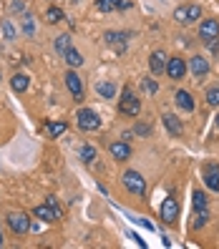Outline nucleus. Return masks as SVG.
<instances>
[{
  "mask_svg": "<svg viewBox=\"0 0 219 249\" xmlns=\"http://www.w3.org/2000/svg\"><path fill=\"white\" fill-rule=\"evenodd\" d=\"M106 43H109V46H113V48H124L126 46V36L124 33H106Z\"/></svg>",
  "mask_w": 219,
  "mask_h": 249,
  "instance_id": "nucleus-20",
  "label": "nucleus"
},
{
  "mask_svg": "<svg viewBox=\"0 0 219 249\" xmlns=\"http://www.w3.org/2000/svg\"><path fill=\"white\" fill-rule=\"evenodd\" d=\"M96 91H98L101 98H113V96H116V86H113L111 81H104V83L96 86Z\"/></svg>",
  "mask_w": 219,
  "mask_h": 249,
  "instance_id": "nucleus-18",
  "label": "nucleus"
},
{
  "mask_svg": "<svg viewBox=\"0 0 219 249\" xmlns=\"http://www.w3.org/2000/svg\"><path fill=\"white\" fill-rule=\"evenodd\" d=\"M33 28H36V25H33V16H25V20H23V31L31 36V33H33Z\"/></svg>",
  "mask_w": 219,
  "mask_h": 249,
  "instance_id": "nucleus-30",
  "label": "nucleus"
},
{
  "mask_svg": "<svg viewBox=\"0 0 219 249\" xmlns=\"http://www.w3.org/2000/svg\"><path fill=\"white\" fill-rule=\"evenodd\" d=\"M3 33H5V38H8V40L16 38V28L10 25V20H3Z\"/></svg>",
  "mask_w": 219,
  "mask_h": 249,
  "instance_id": "nucleus-28",
  "label": "nucleus"
},
{
  "mask_svg": "<svg viewBox=\"0 0 219 249\" xmlns=\"http://www.w3.org/2000/svg\"><path fill=\"white\" fill-rule=\"evenodd\" d=\"M139 111H141V101L126 89V91H124V98H121V113H126V116H139Z\"/></svg>",
  "mask_w": 219,
  "mask_h": 249,
  "instance_id": "nucleus-6",
  "label": "nucleus"
},
{
  "mask_svg": "<svg viewBox=\"0 0 219 249\" xmlns=\"http://www.w3.org/2000/svg\"><path fill=\"white\" fill-rule=\"evenodd\" d=\"M13 10H25V3L23 0H13Z\"/></svg>",
  "mask_w": 219,
  "mask_h": 249,
  "instance_id": "nucleus-32",
  "label": "nucleus"
},
{
  "mask_svg": "<svg viewBox=\"0 0 219 249\" xmlns=\"http://www.w3.org/2000/svg\"><path fill=\"white\" fill-rule=\"evenodd\" d=\"M96 8H98L101 13H111V10H116V0H98Z\"/></svg>",
  "mask_w": 219,
  "mask_h": 249,
  "instance_id": "nucleus-25",
  "label": "nucleus"
},
{
  "mask_svg": "<svg viewBox=\"0 0 219 249\" xmlns=\"http://www.w3.org/2000/svg\"><path fill=\"white\" fill-rule=\"evenodd\" d=\"M121 181H124V186L128 189L131 194H144L146 192V181H144V177L139 171H126Z\"/></svg>",
  "mask_w": 219,
  "mask_h": 249,
  "instance_id": "nucleus-3",
  "label": "nucleus"
},
{
  "mask_svg": "<svg viewBox=\"0 0 219 249\" xmlns=\"http://www.w3.org/2000/svg\"><path fill=\"white\" fill-rule=\"evenodd\" d=\"M46 131L51 136H61V134H66V124L61 121V124H46Z\"/></svg>",
  "mask_w": 219,
  "mask_h": 249,
  "instance_id": "nucleus-23",
  "label": "nucleus"
},
{
  "mask_svg": "<svg viewBox=\"0 0 219 249\" xmlns=\"http://www.w3.org/2000/svg\"><path fill=\"white\" fill-rule=\"evenodd\" d=\"M194 209H207V196L201 192H194Z\"/></svg>",
  "mask_w": 219,
  "mask_h": 249,
  "instance_id": "nucleus-26",
  "label": "nucleus"
},
{
  "mask_svg": "<svg viewBox=\"0 0 219 249\" xmlns=\"http://www.w3.org/2000/svg\"><path fill=\"white\" fill-rule=\"evenodd\" d=\"M174 101H177V106H179L182 111H194V101H192V96H189L186 91H177Z\"/></svg>",
  "mask_w": 219,
  "mask_h": 249,
  "instance_id": "nucleus-16",
  "label": "nucleus"
},
{
  "mask_svg": "<svg viewBox=\"0 0 219 249\" xmlns=\"http://www.w3.org/2000/svg\"><path fill=\"white\" fill-rule=\"evenodd\" d=\"M10 86H13V91L23 93L28 89V76H25V73H16V76L10 78Z\"/></svg>",
  "mask_w": 219,
  "mask_h": 249,
  "instance_id": "nucleus-17",
  "label": "nucleus"
},
{
  "mask_svg": "<svg viewBox=\"0 0 219 249\" xmlns=\"http://www.w3.org/2000/svg\"><path fill=\"white\" fill-rule=\"evenodd\" d=\"M199 38H201V40H207V43L217 40V38H219V23H217L214 18L204 20V23L199 25Z\"/></svg>",
  "mask_w": 219,
  "mask_h": 249,
  "instance_id": "nucleus-7",
  "label": "nucleus"
},
{
  "mask_svg": "<svg viewBox=\"0 0 219 249\" xmlns=\"http://www.w3.org/2000/svg\"><path fill=\"white\" fill-rule=\"evenodd\" d=\"M204 181H207V186L212 192H219V166L217 164H209L204 169Z\"/></svg>",
  "mask_w": 219,
  "mask_h": 249,
  "instance_id": "nucleus-10",
  "label": "nucleus"
},
{
  "mask_svg": "<svg viewBox=\"0 0 219 249\" xmlns=\"http://www.w3.org/2000/svg\"><path fill=\"white\" fill-rule=\"evenodd\" d=\"M162 219L166 224H174L179 219V201L174 199V196H166L164 204H162Z\"/></svg>",
  "mask_w": 219,
  "mask_h": 249,
  "instance_id": "nucleus-5",
  "label": "nucleus"
},
{
  "mask_svg": "<svg viewBox=\"0 0 219 249\" xmlns=\"http://www.w3.org/2000/svg\"><path fill=\"white\" fill-rule=\"evenodd\" d=\"M63 55H66V63H68L71 68H78V66L83 63V55H81L78 51H73V48H68Z\"/></svg>",
  "mask_w": 219,
  "mask_h": 249,
  "instance_id": "nucleus-19",
  "label": "nucleus"
},
{
  "mask_svg": "<svg viewBox=\"0 0 219 249\" xmlns=\"http://www.w3.org/2000/svg\"><path fill=\"white\" fill-rule=\"evenodd\" d=\"M33 214L40 219V222H48V224H51V222H55V212L48 207V204H38V207L33 209Z\"/></svg>",
  "mask_w": 219,
  "mask_h": 249,
  "instance_id": "nucleus-14",
  "label": "nucleus"
},
{
  "mask_svg": "<svg viewBox=\"0 0 219 249\" xmlns=\"http://www.w3.org/2000/svg\"><path fill=\"white\" fill-rule=\"evenodd\" d=\"M217 126H219V116H217Z\"/></svg>",
  "mask_w": 219,
  "mask_h": 249,
  "instance_id": "nucleus-35",
  "label": "nucleus"
},
{
  "mask_svg": "<svg viewBox=\"0 0 219 249\" xmlns=\"http://www.w3.org/2000/svg\"><path fill=\"white\" fill-rule=\"evenodd\" d=\"M8 227L16 234H25L28 229H31V219H28V214H23V212H10L8 214Z\"/></svg>",
  "mask_w": 219,
  "mask_h": 249,
  "instance_id": "nucleus-4",
  "label": "nucleus"
},
{
  "mask_svg": "<svg viewBox=\"0 0 219 249\" xmlns=\"http://www.w3.org/2000/svg\"><path fill=\"white\" fill-rule=\"evenodd\" d=\"M207 104L209 106H219V89H209L207 91Z\"/></svg>",
  "mask_w": 219,
  "mask_h": 249,
  "instance_id": "nucleus-27",
  "label": "nucleus"
},
{
  "mask_svg": "<svg viewBox=\"0 0 219 249\" xmlns=\"http://www.w3.org/2000/svg\"><path fill=\"white\" fill-rule=\"evenodd\" d=\"M66 86H68V91L73 93V98H76V101L83 98V83H81V78H78L73 71L66 73Z\"/></svg>",
  "mask_w": 219,
  "mask_h": 249,
  "instance_id": "nucleus-9",
  "label": "nucleus"
},
{
  "mask_svg": "<svg viewBox=\"0 0 219 249\" xmlns=\"http://www.w3.org/2000/svg\"><path fill=\"white\" fill-rule=\"evenodd\" d=\"M197 18H201V8H199V5H182V8L174 10V20L182 23V25L194 23Z\"/></svg>",
  "mask_w": 219,
  "mask_h": 249,
  "instance_id": "nucleus-2",
  "label": "nucleus"
},
{
  "mask_svg": "<svg viewBox=\"0 0 219 249\" xmlns=\"http://www.w3.org/2000/svg\"><path fill=\"white\" fill-rule=\"evenodd\" d=\"M111 156L119 159V161H126V159L131 156L128 143H126V141H113V143H111Z\"/></svg>",
  "mask_w": 219,
  "mask_h": 249,
  "instance_id": "nucleus-12",
  "label": "nucleus"
},
{
  "mask_svg": "<svg viewBox=\"0 0 219 249\" xmlns=\"http://www.w3.org/2000/svg\"><path fill=\"white\" fill-rule=\"evenodd\" d=\"M136 131H139V134H149V126H141V124H139Z\"/></svg>",
  "mask_w": 219,
  "mask_h": 249,
  "instance_id": "nucleus-33",
  "label": "nucleus"
},
{
  "mask_svg": "<svg viewBox=\"0 0 219 249\" xmlns=\"http://www.w3.org/2000/svg\"><path fill=\"white\" fill-rule=\"evenodd\" d=\"M149 68H151V73H164L166 71V55L162 51H154L149 58Z\"/></svg>",
  "mask_w": 219,
  "mask_h": 249,
  "instance_id": "nucleus-11",
  "label": "nucleus"
},
{
  "mask_svg": "<svg viewBox=\"0 0 219 249\" xmlns=\"http://www.w3.org/2000/svg\"><path fill=\"white\" fill-rule=\"evenodd\" d=\"M61 18H63V10L61 8H48V13H46V20L48 23H58Z\"/></svg>",
  "mask_w": 219,
  "mask_h": 249,
  "instance_id": "nucleus-24",
  "label": "nucleus"
},
{
  "mask_svg": "<svg viewBox=\"0 0 219 249\" xmlns=\"http://www.w3.org/2000/svg\"><path fill=\"white\" fill-rule=\"evenodd\" d=\"M144 89L149 91V93H156V83H154V81H149V78H146V81H144Z\"/></svg>",
  "mask_w": 219,
  "mask_h": 249,
  "instance_id": "nucleus-31",
  "label": "nucleus"
},
{
  "mask_svg": "<svg viewBox=\"0 0 219 249\" xmlns=\"http://www.w3.org/2000/svg\"><path fill=\"white\" fill-rule=\"evenodd\" d=\"M192 73H194L197 78L207 76V73H209V63H207V58H201V55H194V58H192Z\"/></svg>",
  "mask_w": 219,
  "mask_h": 249,
  "instance_id": "nucleus-13",
  "label": "nucleus"
},
{
  "mask_svg": "<svg viewBox=\"0 0 219 249\" xmlns=\"http://www.w3.org/2000/svg\"><path fill=\"white\" fill-rule=\"evenodd\" d=\"M76 121H78V128H81V131H96V128L101 126L98 113L91 111V108H81L78 116H76Z\"/></svg>",
  "mask_w": 219,
  "mask_h": 249,
  "instance_id": "nucleus-1",
  "label": "nucleus"
},
{
  "mask_svg": "<svg viewBox=\"0 0 219 249\" xmlns=\"http://www.w3.org/2000/svg\"><path fill=\"white\" fill-rule=\"evenodd\" d=\"M46 204H48V207L55 212V219H61V207H58V201H55V196H48L46 199Z\"/></svg>",
  "mask_w": 219,
  "mask_h": 249,
  "instance_id": "nucleus-29",
  "label": "nucleus"
},
{
  "mask_svg": "<svg viewBox=\"0 0 219 249\" xmlns=\"http://www.w3.org/2000/svg\"><path fill=\"white\" fill-rule=\"evenodd\" d=\"M81 159L86 161V164H91V161L96 159V149H93L91 143H83V146H81Z\"/></svg>",
  "mask_w": 219,
  "mask_h": 249,
  "instance_id": "nucleus-22",
  "label": "nucleus"
},
{
  "mask_svg": "<svg viewBox=\"0 0 219 249\" xmlns=\"http://www.w3.org/2000/svg\"><path fill=\"white\" fill-rule=\"evenodd\" d=\"M166 73H169V78L182 81L184 73H186V63L182 61L179 55H177V58H169V61H166Z\"/></svg>",
  "mask_w": 219,
  "mask_h": 249,
  "instance_id": "nucleus-8",
  "label": "nucleus"
},
{
  "mask_svg": "<svg viewBox=\"0 0 219 249\" xmlns=\"http://www.w3.org/2000/svg\"><path fill=\"white\" fill-rule=\"evenodd\" d=\"M164 126L169 128L171 136H182V121H179L174 113H166V116H164Z\"/></svg>",
  "mask_w": 219,
  "mask_h": 249,
  "instance_id": "nucleus-15",
  "label": "nucleus"
},
{
  "mask_svg": "<svg viewBox=\"0 0 219 249\" xmlns=\"http://www.w3.org/2000/svg\"><path fill=\"white\" fill-rule=\"evenodd\" d=\"M0 247H3V234H0Z\"/></svg>",
  "mask_w": 219,
  "mask_h": 249,
  "instance_id": "nucleus-34",
  "label": "nucleus"
},
{
  "mask_svg": "<svg viewBox=\"0 0 219 249\" xmlns=\"http://www.w3.org/2000/svg\"><path fill=\"white\" fill-rule=\"evenodd\" d=\"M53 46H55V51H58V53H66V51L71 48V36H68V33H63V36H58V38H55V43H53Z\"/></svg>",
  "mask_w": 219,
  "mask_h": 249,
  "instance_id": "nucleus-21",
  "label": "nucleus"
}]
</instances>
